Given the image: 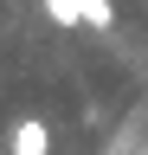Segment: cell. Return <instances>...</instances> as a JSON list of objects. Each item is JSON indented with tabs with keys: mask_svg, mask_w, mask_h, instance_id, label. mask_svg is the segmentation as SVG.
<instances>
[{
	"mask_svg": "<svg viewBox=\"0 0 148 155\" xmlns=\"http://www.w3.org/2000/svg\"><path fill=\"white\" fill-rule=\"evenodd\" d=\"M52 26H90V32H109L116 26V0H39Z\"/></svg>",
	"mask_w": 148,
	"mask_h": 155,
	"instance_id": "6da1fadb",
	"label": "cell"
},
{
	"mask_svg": "<svg viewBox=\"0 0 148 155\" xmlns=\"http://www.w3.org/2000/svg\"><path fill=\"white\" fill-rule=\"evenodd\" d=\"M7 155H52V129L39 116H20V123L7 129Z\"/></svg>",
	"mask_w": 148,
	"mask_h": 155,
	"instance_id": "7a4b0ae2",
	"label": "cell"
}]
</instances>
